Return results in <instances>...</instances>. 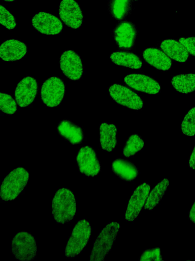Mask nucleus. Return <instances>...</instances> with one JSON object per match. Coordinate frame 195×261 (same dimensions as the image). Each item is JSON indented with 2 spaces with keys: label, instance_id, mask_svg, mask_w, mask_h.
Returning <instances> with one entry per match:
<instances>
[{
  "label": "nucleus",
  "instance_id": "obj_15",
  "mask_svg": "<svg viewBox=\"0 0 195 261\" xmlns=\"http://www.w3.org/2000/svg\"><path fill=\"white\" fill-rule=\"evenodd\" d=\"M150 190L149 185L143 183L138 186L131 196L125 213L128 221H134L144 206Z\"/></svg>",
  "mask_w": 195,
  "mask_h": 261
},
{
  "label": "nucleus",
  "instance_id": "obj_17",
  "mask_svg": "<svg viewBox=\"0 0 195 261\" xmlns=\"http://www.w3.org/2000/svg\"><path fill=\"white\" fill-rule=\"evenodd\" d=\"M59 135L71 144H80L84 139V133L81 127L68 119L62 120L57 125Z\"/></svg>",
  "mask_w": 195,
  "mask_h": 261
},
{
  "label": "nucleus",
  "instance_id": "obj_23",
  "mask_svg": "<svg viewBox=\"0 0 195 261\" xmlns=\"http://www.w3.org/2000/svg\"><path fill=\"white\" fill-rule=\"evenodd\" d=\"M173 87L178 92L187 94L195 91V74L182 73L171 80Z\"/></svg>",
  "mask_w": 195,
  "mask_h": 261
},
{
  "label": "nucleus",
  "instance_id": "obj_11",
  "mask_svg": "<svg viewBox=\"0 0 195 261\" xmlns=\"http://www.w3.org/2000/svg\"><path fill=\"white\" fill-rule=\"evenodd\" d=\"M38 83L34 77L27 76L22 79L15 89V98L18 105L22 108L30 105L38 91Z\"/></svg>",
  "mask_w": 195,
  "mask_h": 261
},
{
  "label": "nucleus",
  "instance_id": "obj_4",
  "mask_svg": "<svg viewBox=\"0 0 195 261\" xmlns=\"http://www.w3.org/2000/svg\"><path fill=\"white\" fill-rule=\"evenodd\" d=\"M120 228L119 223L112 222L107 224L98 236L91 250L90 260H104L108 254Z\"/></svg>",
  "mask_w": 195,
  "mask_h": 261
},
{
  "label": "nucleus",
  "instance_id": "obj_6",
  "mask_svg": "<svg viewBox=\"0 0 195 261\" xmlns=\"http://www.w3.org/2000/svg\"><path fill=\"white\" fill-rule=\"evenodd\" d=\"M66 87L63 81L53 76L46 80L41 88V98L48 107H55L61 102L65 94Z\"/></svg>",
  "mask_w": 195,
  "mask_h": 261
},
{
  "label": "nucleus",
  "instance_id": "obj_2",
  "mask_svg": "<svg viewBox=\"0 0 195 261\" xmlns=\"http://www.w3.org/2000/svg\"><path fill=\"white\" fill-rule=\"evenodd\" d=\"M28 171L23 167L12 170L4 178L1 186L2 200H13L16 198L26 186L29 179Z\"/></svg>",
  "mask_w": 195,
  "mask_h": 261
},
{
  "label": "nucleus",
  "instance_id": "obj_24",
  "mask_svg": "<svg viewBox=\"0 0 195 261\" xmlns=\"http://www.w3.org/2000/svg\"><path fill=\"white\" fill-rule=\"evenodd\" d=\"M132 8V0H109L108 10L111 16L122 20L127 16Z\"/></svg>",
  "mask_w": 195,
  "mask_h": 261
},
{
  "label": "nucleus",
  "instance_id": "obj_27",
  "mask_svg": "<svg viewBox=\"0 0 195 261\" xmlns=\"http://www.w3.org/2000/svg\"><path fill=\"white\" fill-rule=\"evenodd\" d=\"M183 134L188 136L195 135V107L192 108L186 114L181 125Z\"/></svg>",
  "mask_w": 195,
  "mask_h": 261
},
{
  "label": "nucleus",
  "instance_id": "obj_22",
  "mask_svg": "<svg viewBox=\"0 0 195 261\" xmlns=\"http://www.w3.org/2000/svg\"><path fill=\"white\" fill-rule=\"evenodd\" d=\"M110 59L114 64L133 69L142 67L141 59L134 53L124 51H117L110 55Z\"/></svg>",
  "mask_w": 195,
  "mask_h": 261
},
{
  "label": "nucleus",
  "instance_id": "obj_19",
  "mask_svg": "<svg viewBox=\"0 0 195 261\" xmlns=\"http://www.w3.org/2000/svg\"><path fill=\"white\" fill-rule=\"evenodd\" d=\"M112 171L120 179L126 181L134 180L139 175V170L132 162L124 159H115L112 164Z\"/></svg>",
  "mask_w": 195,
  "mask_h": 261
},
{
  "label": "nucleus",
  "instance_id": "obj_30",
  "mask_svg": "<svg viewBox=\"0 0 195 261\" xmlns=\"http://www.w3.org/2000/svg\"><path fill=\"white\" fill-rule=\"evenodd\" d=\"M162 260L159 248L149 249L145 250L141 255L140 261H159Z\"/></svg>",
  "mask_w": 195,
  "mask_h": 261
},
{
  "label": "nucleus",
  "instance_id": "obj_12",
  "mask_svg": "<svg viewBox=\"0 0 195 261\" xmlns=\"http://www.w3.org/2000/svg\"><path fill=\"white\" fill-rule=\"evenodd\" d=\"M59 16L68 27L76 29L82 24V11L75 0H62L59 7Z\"/></svg>",
  "mask_w": 195,
  "mask_h": 261
},
{
  "label": "nucleus",
  "instance_id": "obj_31",
  "mask_svg": "<svg viewBox=\"0 0 195 261\" xmlns=\"http://www.w3.org/2000/svg\"><path fill=\"white\" fill-rule=\"evenodd\" d=\"M179 41L185 47L188 53L195 56V37L180 38Z\"/></svg>",
  "mask_w": 195,
  "mask_h": 261
},
{
  "label": "nucleus",
  "instance_id": "obj_8",
  "mask_svg": "<svg viewBox=\"0 0 195 261\" xmlns=\"http://www.w3.org/2000/svg\"><path fill=\"white\" fill-rule=\"evenodd\" d=\"M76 162L79 171L88 177L96 175L101 170L96 153L90 146H84L80 148L76 156Z\"/></svg>",
  "mask_w": 195,
  "mask_h": 261
},
{
  "label": "nucleus",
  "instance_id": "obj_21",
  "mask_svg": "<svg viewBox=\"0 0 195 261\" xmlns=\"http://www.w3.org/2000/svg\"><path fill=\"white\" fill-rule=\"evenodd\" d=\"M117 127L111 123L103 122L100 125V143L102 149L111 152L117 144Z\"/></svg>",
  "mask_w": 195,
  "mask_h": 261
},
{
  "label": "nucleus",
  "instance_id": "obj_14",
  "mask_svg": "<svg viewBox=\"0 0 195 261\" xmlns=\"http://www.w3.org/2000/svg\"><path fill=\"white\" fill-rule=\"evenodd\" d=\"M124 82L135 90L148 94H157L160 90L159 83L153 77L145 74H127L125 76Z\"/></svg>",
  "mask_w": 195,
  "mask_h": 261
},
{
  "label": "nucleus",
  "instance_id": "obj_10",
  "mask_svg": "<svg viewBox=\"0 0 195 261\" xmlns=\"http://www.w3.org/2000/svg\"><path fill=\"white\" fill-rule=\"evenodd\" d=\"M137 34L135 24L131 21H122L116 24L113 31V36L119 48L130 50L135 45Z\"/></svg>",
  "mask_w": 195,
  "mask_h": 261
},
{
  "label": "nucleus",
  "instance_id": "obj_25",
  "mask_svg": "<svg viewBox=\"0 0 195 261\" xmlns=\"http://www.w3.org/2000/svg\"><path fill=\"white\" fill-rule=\"evenodd\" d=\"M169 180L164 178L160 180L150 191L144 205V208L152 210L158 204L169 186Z\"/></svg>",
  "mask_w": 195,
  "mask_h": 261
},
{
  "label": "nucleus",
  "instance_id": "obj_28",
  "mask_svg": "<svg viewBox=\"0 0 195 261\" xmlns=\"http://www.w3.org/2000/svg\"><path fill=\"white\" fill-rule=\"evenodd\" d=\"M1 110L8 115H12L17 110V103L11 95L1 92Z\"/></svg>",
  "mask_w": 195,
  "mask_h": 261
},
{
  "label": "nucleus",
  "instance_id": "obj_18",
  "mask_svg": "<svg viewBox=\"0 0 195 261\" xmlns=\"http://www.w3.org/2000/svg\"><path fill=\"white\" fill-rule=\"evenodd\" d=\"M142 56L145 61L158 70L167 71L171 68V59L159 49L147 48L143 51Z\"/></svg>",
  "mask_w": 195,
  "mask_h": 261
},
{
  "label": "nucleus",
  "instance_id": "obj_16",
  "mask_svg": "<svg viewBox=\"0 0 195 261\" xmlns=\"http://www.w3.org/2000/svg\"><path fill=\"white\" fill-rule=\"evenodd\" d=\"M27 51L24 43L16 39L7 40L1 45L0 57L5 61H15L22 59Z\"/></svg>",
  "mask_w": 195,
  "mask_h": 261
},
{
  "label": "nucleus",
  "instance_id": "obj_20",
  "mask_svg": "<svg viewBox=\"0 0 195 261\" xmlns=\"http://www.w3.org/2000/svg\"><path fill=\"white\" fill-rule=\"evenodd\" d=\"M160 47L170 59L175 61L185 62L188 58V52L179 41L166 39L161 42Z\"/></svg>",
  "mask_w": 195,
  "mask_h": 261
},
{
  "label": "nucleus",
  "instance_id": "obj_35",
  "mask_svg": "<svg viewBox=\"0 0 195 261\" xmlns=\"http://www.w3.org/2000/svg\"><path fill=\"white\" fill-rule=\"evenodd\" d=\"M133 1H138V0H133Z\"/></svg>",
  "mask_w": 195,
  "mask_h": 261
},
{
  "label": "nucleus",
  "instance_id": "obj_29",
  "mask_svg": "<svg viewBox=\"0 0 195 261\" xmlns=\"http://www.w3.org/2000/svg\"><path fill=\"white\" fill-rule=\"evenodd\" d=\"M0 22L2 25L9 30L14 29L17 24L14 16L2 5H1Z\"/></svg>",
  "mask_w": 195,
  "mask_h": 261
},
{
  "label": "nucleus",
  "instance_id": "obj_26",
  "mask_svg": "<svg viewBox=\"0 0 195 261\" xmlns=\"http://www.w3.org/2000/svg\"><path fill=\"white\" fill-rule=\"evenodd\" d=\"M143 139L137 134L130 136L126 141L122 150L123 155L126 158L134 156L144 147Z\"/></svg>",
  "mask_w": 195,
  "mask_h": 261
},
{
  "label": "nucleus",
  "instance_id": "obj_1",
  "mask_svg": "<svg viewBox=\"0 0 195 261\" xmlns=\"http://www.w3.org/2000/svg\"><path fill=\"white\" fill-rule=\"evenodd\" d=\"M76 211V197L72 191L62 188L55 193L52 201V214L57 223L71 221Z\"/></svg>",
  "mask_w": 195,
  "mask_h": 261
},
{
  "label": "nucleus",
  "instance_id": "obj_3",
  "mask_svg": "<svg viewBox=\"0 0 195 261\" xmlns=\"http://www.w3.org/2000/svg\"><path fill=\"white\" fill-rule=\"evenodd\" d=\"M91 230L90 224L86 219H83L77 222L64 248L67 257H75L82 251L89 240Z\"/></svg>",
  "mask_w": 195,
  "mask_h": 261
},
{
  "label": "nucleus",
  "instance_id": "obj_9",
  "mask_svg": "<svg viewBox=\"0 0 195 261\" xmlns=\"http://www.w3.org/2000/svg\"><path fill=\"white\" fill-rule=\"evenodd\" d=\"M59 65L63 74L71 80H79L82 76L84 66L80 56L74 50L64 51L60 57Z\"/></svg>",
  "mask_w": 195,
  "mask_h": 261
},
{
  "label": "nucleus",
  "instance_id": "obj_5",
  "mask_svg": "<svg viewBox=\"0 0 195 261\" xmlns=\"http://www.w3.org/2000/svg\"><path fill=\"white\" fill-rule=\"evenodd\" d=\"M11 251L15 258L19 260L34 259L37 252V242L34 237L25 231L18 232L11 242Z\"/></svg>",
  "mask_w": 195,
  "mask_h": 261
},
{
  "label": "nucleus",
  "instance_id": "obj_34",
  "mask_svg": "<svg viewBox=\"0 0 195 261\" xmlns=\"http://www.w3.org/2000/svg\"><path fill=\"white\" fill-rule=\"evenodd\" d=\"M3 1H4L5 2H14L15 0H3Z\"/></svg>",
  "mask_w": 195,
  "mask_h": 261
},
{
  "label": "nucleus",
  "instance_id": "obj_13",
  "mask_svg": "<svg viewBox=\"0 0 195 261\" xmlns=\"http://www.w3.org/2000/svg\"><path fill=\"white\" fill-rule=\"evenodd\" d=\"M31 24L37 31L45 35H57L63 29L62 23L58 17L45 12L36 14L31 19Z\"/></svg>",
  "mask_w": 195,
  "mask_h": 261
},
{
  "label": "nucleus",
  "instance_id": "obj_32",
  "mask_svg": "<svg viewBox=\"0 0 195 261\" xmlns=\"http://www.w3.org/2000/svg\"><path fill=\"white\" fill-rule=\"evenodd\" d=\"M188 164L191 169H195V145L190 155Z\"/></svg>",
  "mask_w": 195,
  "mask_h": 261
},
{
  "label": "nucleus",
  "instance_id": "obj_33",
  "mask_svg": "<svg viewBox=\"0 0 195 261\" xmlns=\"http://www.w3.org/2000/svg\"><path fill=\"white\" fill-rule=\"evenodd\" d=\"M188 217L189 220L195 224V202L191 207L189 212Z\"/></svg>",
  "mask_w": 195,
  "mask_h": 261
},
{
  "label": "nucleus",
  "instance_id": "obj_7",
  "mask_svg": "<svg viewBox=\"0 0 195 261\" xmlns=\"http://www.w3.org/2000/svg\"><path fill=\"white\" fill-rule=\"evenodd\" d=\"M108 90L111 98L120 106L135 110H140L143 107L142 98L125 86L114 84L110 86Z\"/></svg>",
  "mask_w": 195,
  "mask_h": 261
}]
</instances>
